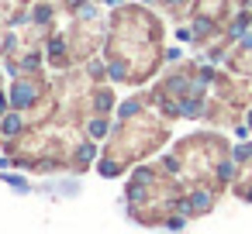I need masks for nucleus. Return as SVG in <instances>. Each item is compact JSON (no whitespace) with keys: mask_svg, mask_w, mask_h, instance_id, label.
<instances>
[{"mask_svg":"<svg viewBox=\"0 0 252 234\" xmlns=\"http://www.w3.org/2000/svg\"><path fill=\"white\" fill-rule=\"evenodd\" d=\"M0 107H4V97H0Z\"/></svg>","mask_w":252,"mask_h":234,"instance_id":"2","label":"nucleus"},{"mask_svg":"<svg viewBox=\"0 0 252 234\" xmlns=\"http://www.w3.org/2000/svg\"><path fill=\"white\" fill-rule=\"evenodd\" d=\"M28 97H32V90H28V86H18V90H14V100H18V104H25Z\"/></svg>","mask_w":252,"mask_h":234,"instance_id":"1","label":"nucleus"}]
</instances>
